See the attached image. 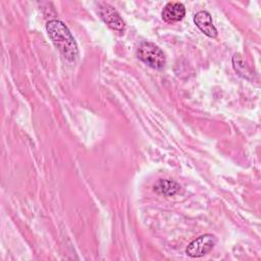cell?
Here are the masks:
<instances>
[{
    "label": "cell",
    "instance_id": "cell-1",
    "mask_svg": "<svg viewBox=\"0 0 261 261\" xmlns=\"http://www.w3.org/2000/svg\"><path fill=\"white\" fill-rule=\"evenodd\" d=\"M46 31L62 56L68 61H75L79 50L68 28L59 19H51L46 24Z\"/></svg>",
    "mask_w": 261,
    "mask_h": 261
},
{
    "label": "cell",
    "instance_id": "cell-2",
    "mask_svg": "<svg viewBox=\"0 0 261 261\" xmlns=\"http://www.w3.org/2000/svg\"><path fill=\"white\" fill-rule=\"evenodd\" d=\"M138 57L148 66L161 69L166 63V57L163 51L151 42H143L138 48Z\"/></svg>",
    "mask_w": 261,
    "mask_h": 261
},
{
    "label": "cell",
    "instance_id": "cell-4",
    "mask_svg": "<svg viewBox=\"0 0 261 261\" xmlns=\"http://www.w3.org/2000/svg\"><path fill=\"white\" fill-rule=\"evenodd\" d=\"M99 14L101 15L104 22L112 30L122 33L125 24L119 13L107 3H99Z\"/></svg>",
    "mask_w": 261,
    "mask_h": 261
},
{
    "label": "cell",
    "instance_id": "cell-7",
    "mask_svg": "<svg viewBox=\"0 0 261 261\" xmlns=\"http://www.w3.org/2000/svg\"><path fill=\"white\" fill-rule=\"evenodd\" d=\"M180 189V186L173 179H159L154 185V191L158 194L163 196H173L175 195Z\"/></svg>",
    "mask_w": 261,
    "mask_h": 261
},
{
    "label": "cell",
    "instance_id": "cell-6",
    "mask_svg": "<svg viewBox=\"0 0 261 261\" xmlns=\"http://www.w3.org/2000/svg\"><path fill=\"white\" fill-rule=\"evenodd\" d=\"M186 14V8L180 2H168L162 9L161 15L166 22H175L184 18Z\"/></svg>",
    "mask_w": 261,
    "mask_h": 261
},
{
    "label": "cell",
    "instance_id": "cell-3",
    "mask_svg": "<svg viewBox=\"0 0 261 261\" xmlns=\"http://www.w3.org/2000/svg\"><path fill=\"white\" fill-rule=\"evenodd\" d=\"M217 239L215 236L206 233L191 242L187 247V254L193 258H199L208 254L216 245Z\"/></svg>",
    "mask_w": 261,
    "mask_h": 261
},
{
    "label": "cell",
    "instance_id": "cell-8",
    "mask_svg": "<svg viewBox=\"0 0 261 261\" xmlns=\"http://www.w3.org/2000/svg\"><path fill=\"white\" fill-rule=\"evenodd\" d=\"M232 63H233L234 69L239 72V74L243 75L244 77L249 79V75L252 74L250 67L246 64L245 60L243 59V57H242L240 54H234V55H233V57H232Z\"/></svg>",
    "mask_w": 261,
    "mask_h": 261
},
{
    "label": "cell",
    "instance_id": "cell-5",
    "mask_svg": "<svg viewBox=\"0 0 261 261\" xmlns=\"http://www.w3.org/2000/svg\"><path fill=\"white\" fill-rule=\"evenodd\" d=\"M195 24L209 38H215L217 36V30L213 24L211 14L208 11L201 10L194 16Z\"/></svg>",
    "mask_w": 261,
    "mask_h": 261
}]
</instances>
